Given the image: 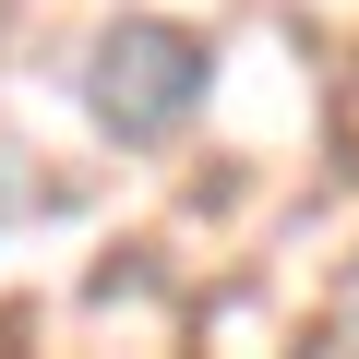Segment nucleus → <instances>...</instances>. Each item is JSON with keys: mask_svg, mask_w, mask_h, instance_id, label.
<instances>
[{"mask_svg": "<svg viewBox=\"0 0 359 359\" xmlns=\"http://www.w3.org/2000/svg\"><path fill=\"white\" fill-rule=\"evenodd\" d=\"M204 72H216V48H204L192 25L120 13V25L84 48V108H96V132H120V144H168L180 120L204 108Z\"/></svg>", "mask_w": 359, "mask_h": 359, "instance_id": "nucleus-1", "label": "nucleus"}, {"mask_svg": "<svg viewBox=\"0 0 359 359\" xmlns=\"http://www.w3.org/2000/svg\"><path fill=\"white\" fill-rule=\"evenodd\" d=\"M0 216H13V192H0Z\"/></svg>", "mask_w": 359, "mask_h": 359, "instance_id": "nucleus-2", "label": "nucleus"}]
</instances>
